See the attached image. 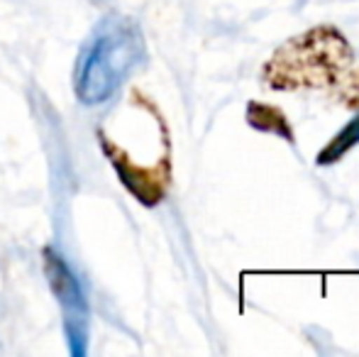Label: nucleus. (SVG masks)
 Listing matches in <instances>:
<instances>
[{
    "instance_id": "f257e3e1",
    "label": "nucleus",
    "mask_w": 359,
    "mask_h": 357,
    "mask_svg": "<svg viewBox=\"0 0 359 357\" xmlns=\"http://www.w3.org/2000/svg\"><path fill=\"white\" fill-rule=\"evenodd\" d=\"M350 64V42L323 25L286 42L264 67V81L276 90L320 88L335 83Z\"/></svg>"
},
{
    "instance_id": "423d86ee",
    "label": "nucleus",
    "mask_w": 359,
    "mask_h": 357,
    "mask_svg": "<svg viewBox=\"0 0 359 357\" xmlns=\"http://www.w3.org/2000/svg\"><path fill=\"white\" fill-rule=\"evenodd\" d=\"M342 100H345L350 108H359V72L352 74L345 81V86H342Z\"/></svg>"
},
{
    "instance_id": "f03ea898",
    "label": "nucleus",
    "mask_w": 359,
    "mask_h": 357,
    "mask_svg": "<svg viewBox=\"0 0 359 357\" xmlns=\"http://www.w3.org/2000/svg\"><path fill=\"white\" fill-rule=\"evenodd\" d=\"M142 57V34L133 22L110 18L98 27L76 69V95L83 105L105 103Z\"/></svg>"
},
{
    "instance_id": "7ed1b4c3",
    "label": "nucleus",
    "mask_w": 359,
    "mask_h": 357,
    "mask_svg": "<svg viewBox=\"0 0 359 357\" xmlns=\"http://www.w3.org/2000/svg\"><path fill=\"white\" fill-rule=\"evenodd\" d=\"M44 257H47V276H49V281H52V289H54V294L59 296V304H62L64 314H67L64 325H67V335H69V340H72V350H74V355H83L88 311H86V301H83V294H81L79 279L72 274L67 262H64L59 255H54L52 250H47Z\"/></svg>"
},
{
    "instance_id": "20e7f679",
    "label": "nucleus",
    "mask_w": 359,
    "mask_h": 357,
    "mask_svg": "<svg viewBox=\"0 0 359 357\" xmlns=\"http://www.w3.org/2000/svg\"><path fill=\"white\" fill-rule=\"evenodd\" d=\"M247 120L252 123V128L257 130H266V133H274L279 137H286L288 142H293V133L291 125H288L286 115L281 113L274 105H264V103H250L247 108Z\"/></svg>"
},
{
    "instance_id": "39448f33",
    "label": "nucleus",
    "mask_w": 359,
    "mask_h": 357,
    "mask_svg": "<svg viewBox=\"0 0 359 357\" xmlns=\"http://www.w3.org/2000/svg\"><path fill=\"white\" fill-rule=\"evenodd\" d=\"M355 144H359V115H355V118H352L350 123H347L345 128H342L340 133L327 142V147L318 154L316 162L320 164V167H325V164H335L337 159L345 157Z\"/></svg>"
}]
</instances>
